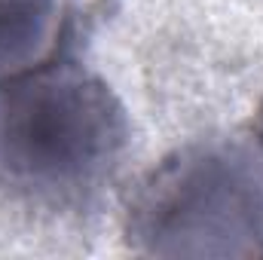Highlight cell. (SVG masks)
<instances>
[{
	"instance_id": "7a4b0ae2",
	"label": "cell",
	"mask_w": 263,
	"mask_h": 260,
	"mask_svg": "<svg viewBox=\"0 0 263 260\" xmlns=\"http://www.w3.org/2000/svg\"><path fill=\"white\" fill-rule=\"evenodd\" d=\"M132 236L147 251L181 236H239L263 254V150L245 141L187 147L144 184Z\"/></svg>"
},
{
	"instance_id": "6da1fadb",
	"label": "cell",
	"mask_w": 263,
	"mask_h": 260,
	"mask_svg": "<svg viewBox=\"0 0 263 260\" xmlns=\"http://www.w3.org/2000/svg\"><path fill=\"white\" fill-rule=\"evenodd\" d=\"M126 147L110 89L70 65L0 80V181L49 202L98 190Z\"/></svg>"
},
{
	"instance_id": "3957f363",
	"label": "cell",
	"mask_w": 263,
	"mask_h": 260,
	"mask_svg": "<svg viewBox=\"0 0 263 260\" xmlns=\"http://www.w3.org/2000/svg\"><path fill=\"white\" fill-rule=\"evenodd\" d=\"M49 18L52 0H0V80L40 55Z\"/></svg>"
}]
</instances>
